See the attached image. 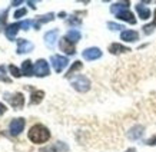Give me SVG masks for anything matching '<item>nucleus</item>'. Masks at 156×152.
Masks as SVG:
<instances>
[{
    "mask_svg": "<svg viewBox=\"0 0 156 152\" xmlns=\"http://www.w3.org/2000/svg\"><path fill=\"white\" fill-rule=\"evenodd\" d=\"M56 39H57V30H50L48 33L44 34V42L48 45L49 48H53L55 46V43H56Z\"/></svg>",
    "mask_w": 156,
    "mask_h": 152,
    "instance_id": "f8f14e48",
    "label": "nucleus"
},
{
    "mask_svg": "<svg viewBox=\"0 0 156 152\" xmlns=\"http://www.w3.org/2000/svg\"><path fill=\"white\" fill-rule=\"evenodd\" d=\"M23 73L26 76L34 75V67H32V62L30 60H24L23 62Z\"/></svg>",
    "mask_w": 156,
    "mask_h": 152,
    "instance_id": "aec40b11",
    "label": "nucleus"
},
{
    "mask_svg": "<svg viewBox=\"0 0 156 152\" xmlns=\"http://www.w3.org/2000/svg\"><path fill=\"white\" fill-rule=\"evenodd\" d=\"M136 10H137V13H139V16H140V19H149L151 17V10L146 9L142 3L136 5Z\"/></svg>",
    "mask_w": 156,
    "mask_h": 152,
    "instance_id": "f3484780",
    "label": "nucleus"
},
{
    "mask_svg": "<svg viewBox=\"0 0 156 152\" xmlns=\"http://www.w3.org/2000/svg\"><path fill=\"white\" fill-rule=\"evenodd\" d=\"M60 49L63 50V52H66L67 55H75V52H76L75 46H73V45H72V43L69 42L66 38H63L60 40Z\"/></svg>",
    "mask_w": 156,
    "mask_h": 152,
    "instance_id": "9b49d317",
    "label": "nucleus"
},
{
    "mask_svg": "<svg viewBox=\"0 0 156 152\" xmlns=\"http://www.w3.org/2000/svg\"><path fill=\"white\" fill-rule=\"evenodd\" d=\"M29 5H30V7H32V9H36V5H34V2H27Z\"/></svg>",
    "mask_w": 156,
    "mask_h": 152,
    "instance_id": "7c9ffc66",
    "label": "nucleus"
},
{
    "mask_svg": "<svg viewBox=\"0 0 156 152\" xmlns=\"http://www.w3.org/2000/svg\"><path fill=\"white\" fill-rule=\"evenodd\" d=\"M50 62H52L53 67H55V71H56L57 73H60V72L67 66L69 60H67V57H65V56H60V55H55V56H52Z\"/></svg>",
    "mask_w": 156,
    "mask_h": 152,
    "instance_id": "7ed1b4c3",
    "label": "nucleus"
},
{
    "mask_svg": "<svg viewBox=\"0 0 156 152\" xmlns=\"http://www.w3.org/2000/svg\"><path fill=\"white\" fill-rule=\"evenodd\" d=\"M80 38L82 36H80V32H79V30H69L66 34V39L70 43H76Z\"/></svg>",
    "mask_w": 156,
    "mask_h": 152,
    "instance_id": "a211bd4d",
    "label": "nucleus"
},
{
    "mask_svg": "<svg viewBox=\"0 0 156 152\" xmlns=\"http://www.w3.org/2000/svg\"><path fill=\"white\" fill-rule=\"evenodd\" d=\"M6 110H7V108H6L5 105H3L2 102H0V115H2V114H5Z\"/></svg>",
    "mask_w": 156,
    "mask_h": 152,
    "instance_id": "c85d7f7f",
    "label": "nucleus"
},
{
    "mask_svg": "<svg viewBox=\"0 0 156 152\" xmlns=\"http://www.w3.org/2000/svg\"><path fill=\"white\" fill-rule=\"evenodd\" d=\"M49 72L50 71H49L48 62H46V60H43V59H39L37 62H36V65H34V75L43 78V76H48Z\"/></svg>",
    "mask_w": 156,
    "mask_h": 152,
    "instance_id": "20e7f679",
    "label": "nucleus"
},
{
    "mask_svg": "<svg viewBox=\"0 0 156 152\" xmlns=\"http://www.w3.org/2000/svg\"><path fill=\"white\" fill-rule=\"evenodd\" d=\"M24 14H26V9H19L16 13H14V17H16V19H20V17L24 16Z\"/></svg>",
    "mask_w": 156,
    "mask_h": 152,
    "instance_id": "a878e982",
    "label": "nucleus"
},
{
    "mask_svg": "<svg viewBox=\"0 0 156 152\" xmlns=\"http://www.w3.org/2000/svg\"><path fill=\"white\" fill-rule=\"evenodd\" d=\"M24 119L23 118H16V119H13L12 122H10V133L12 135H19L22 131H23V128H24Z\"/></svg>",
    "mask_w": 156,
    "mask_h": 152,
    "instance_id": "423d86ee",
    "label": "nucleus"
},
{
    "mask_svg": "<svg viewBox=\"0 0 156 152\" xmlns=\"http://www.w3.org/2000/svg\"><path fill=\"white\" fill-rule=\"evenodd\" d=\"M72 86L75 88L77 92H87L90 89V82L86 76H76L72 81Z\"/></svg>",
    "mask_w": 156,
    "mask_h": 152,
    "instance_id": "f03ea898",
    "label": "nucleus"
},
{
    "mask_svg": "<svg viewBox=\"0 0 156 152\" xmlns=\"http://www.w3.org/2000/svg\"><path fill=\"white\" fill-rule=\"evenodd\" d=\"M116 17L120 20H125V22H129V23L135 24L136 23V19H135V16H133L129 10H122V12H119L118 14H116Z\"/></svg>",
    "mask_w": 156,
    "mask_h": 152,
    "instance_id": "9d476101",
    "label": "nucleus"
},
{
    "mask_svg": "<svg viewBox=\"0 0 156 152\" xmlns=\"http://www.w3.org/2000/svg\"><path fill=\"white\" fill-rule=\"evenodd\" d=\"M80 67H82V62H75V63H73V66L69 69V73H67V76H72L76 71H77V69H80Z\"/></svg>",
    "mask_w": 156,
    "mask_h": 152,
    "instance_id": "4be33fe9",
    "label": "nucleus"
},
{
    "mask_svg": "<svg viewBox=\"0 0 156 152\" xmlns=\"http://www.w3.org/2000/svg\"><path fill=\"white\" fill-rule=\"evenodd\" d=\"M30 24H32V20H26V22H22V29H24V30H27Z\"/></svg>",
    "mask_w": 156,
    "mask_h": 152,
    "instance_id": "bb28decb",
    "label": "nucleus"
},
{
    "mask_svg": "<svg viewBox=\"0 0 156 152\" xmlns=\"http://www.w3.org/2000/svg\"><path fill=\"white\" fill-rule=\"evenodd\" d=\"M20 3H22V2H20V0H17V2H13L12 5H13V6H17V5H20Z\"/></svg>",
    "mask_w": 156,
    "mask_h": 152,
    "instance_id": "2f4dec72",
    "label": "nucleus"
},
{
    "mask_svg": "<svg viewBox=\"0 0 156 152\" xmlns=\"http://www.w3.org/2000/svg\"><path fill=\"white\" fill-rule=\"evenodd\" d=\"M43 96H44V92L43 90H34L33 93H32V105H34V103H40L42 102V99H43Z\"/></svg>",
    "mask_w": 156,
    "mask_h": 152,
    "instance_id": "6ab92c4d",
    "label": "nucleus"
},
{
    "mask_svg": "<svg viewBox=\"0 0 156 152\" xmlns=\"http://www.w3.org/2000/svg\"><path fill=\"white\" fill-rule=\"evenodd\" d=\"M19 29H22V23H14V24L7 26V29H6V36H7L10 40H13Z\"/></svg>",
    "mask_w": 156,
    "mask_h": 152,
    "instance_id": "ddd939ff",
    "label": "nucleus"
},
{
    "mask_svg": "<svg viewBox=\"0 0 156 152\" xmlns=\"http://www.w3.org/2000/svg\"><path fill=\"white\" fill-rule=\"evenodd\" d=\"M156 27V10H155V20L152 22L151 24H146V26H143V30H145V33L149 34L151 32H153V29Z\"/></svg>",
    "mask_w": 156,
    "mask_h": 152,
    "instance_id": "412c9836",
    "label": "nucleus"
},
{
    "mask_svg": "<svg viewBox=\"0 0 156 152\" xmlns=\"http://www.w3.org/2000/svg\"><path fill=\"white\" fill-rule=\"evenodd\" d=\"M10 69V72H12V75L14 76V78H20V76H22V73H20V71L19 69H17V67L16 66H13V65H12V66L9 67Z\"/></svg>",
    "mask_w": 156,
    "mask_h": 152,
    "instance_id": "5701e85b",
    "label": "nucleus"
},
{
    "mask_svg": "<svg viewBox=\"0 0 156 152\" xmlns=\"http://www.w3.org/2000/svg\"><path fill=\"white\" fill-rule=\"evenodd\" d=\"M129 7V2H119V3H115V5H112V7H110V12L112 13H116L118 14L119 12H122V10H128Z\"/></svg>",
    "mask_w": 156,
    "mask_h": 152,
    "instance_id": "dca6fc26",
    "label": "nucleus"
},
{
    "mask_svg": "<svg viewBox=\"0 0 156 152\" xmlns=\"http://www.w3.org/2000/svg\"><path fill=\"white\" fill-rule=\"evenodd\" d=\"M109 29H112V30H120V29L123 27L122 24H118V23H113V22H109L108 23Z\"/></svg>",
    "mask_w": 156,
    "mask_h": 152,
    "instance_id": "393cba45",
    "label": "nucleus"
},
{
    "mask_svg": "<svg viewBox=\"0 0 156 152\" xmlns=\"http://www.w3.org/2000/svg\"><path fill=\"white\" fill-rule=\"evenodd\" d=\"M120 39L125 42H136L139 39V34L135 30H123L122 34H120Z\"/></svg>",
    "mask_w": 156,
    "mask_h": 152,
    "instance_id": "1a4fd4ad",
    "label": "nucleus"
},
{
    "mask_svg": "<svg viewBox=\"0 0 156 152\" xmlns=\"http://www.w3.org/2000/svg\"><path fill=\"white\" fill-rule=\"evenodd\" d=\"M53 17H55V16H53V13H49V14H46L44 17H40V19H39V22H40V23H44V22H50V20H53Z\"/></svg>",
    "mask_w": 156,
    "mask_h": 152,
    "instance_id": "b1692460",
    "label": "nucleus"
},
{
    "mask_svg": "<svg viewBox=\"0 0 156 152\" xmlns=\"http://www.w3.org/2000/svg\"><path fill=\"white\" fill-rule=\"evenodd\" d=\"M102 56V50L99 48H89L83 50V57L86 60H95V59H99Z\"/></svg>",
    "mask_w": 156,
    "mask_h": 152,
    "instance_id": "0eeeda50",
    "label": "nucleus"
},
{
    "mask_svg": "<svg viewBox=\"0 0 156 152\" xmlns=\"http://www.w3.org/2000/svg\"><path fill=\"white\" fill-rule=\"evenodd\" d=\"M42 152H56V149L55 148H48V149H43Z\"/></svg>",
    "mask_w": 156,
    "mask_h": 152,
    "instance_id": "c756f323",
    "label": "nucleus"
},
{
    "mask_svg": "<svg viewBox=\"0 0 156 152\" xmlns=\"http://www.w3.org/2000/svg\"><path fill=\"white\" fill-rule=\"evenodd\" d=\"M126 152H135V148H130V149H128Z\"/></svg>",
    "mask_w": 156,
    "mask_h": 152,
    "instance_id": "473e14b6",
    "label": "nucleus"
},
{
    "mask_svg": "<svg viewBox=\"0 0 156 152\" xmlns=\"http://www.w3.org/2000/svg\"><path fill=\"white\" fill-rule=\"evenodd\" d=\"M130 49L126 48V46H122V45H119V43H113V45H110L109 46V52L113 53V55H119V53H126L129 52Z\"/></svg>",
    "mask_w": 156,
    "mask_h": 152,
    "instance_id": "4468645a",
    "label": "nucleus"
},
{
    "mask_svg": "<svg viewBox=\"0 0 156 152\" xmlns=\"http://www.w3.org/2000/svg\"><path fill=\"white\" fill-rule=\"evenodd\" d=\"M5 98L10 102V105H13V108H16V109H20V108L24 105V98L22 93H14V95L6 93Z\"/></svg>",
    "mask_w": 156,
    "mask_h": 152,
    "instance_id": "39448f33",
    "label": "nucleus"
},
{
    "mask_svg": "<svg viewBox=\"0 0 156 152\" xmlns=\"http://www.w3.org/2000/svg\"><path fill=\"white\" fill-rule=\"evenodd\" d=\"M147 145H156V135H153L151 139H147Z\"/></svg>",
    "mask_w": 156,
    "mask_h": 152,
    "instance_id": "cd10ccee",
    "label": "nucleus"
},
{
    "mask_svg": "<svg viewBox=\"0 0 156 152\" xmlns=\"http://www.w3.org/2000/svg\"><path fill=\"white\" fill-rule=\"evenodd\" d=\"M0 71H2V72H3V66H0Z\"/></svg>",
    "mask_w": 156,
    "mask_h": 152,
    "instance_id": "72a5a7b5",
    "label": "nucleus"
},
{
    "mask_svg": "<svg viewBox=\"0 0 156 152\" xmlns=\"http://www.w3.org/2000/svg\"><path fill=\"white\" fill-rule=\"evenodd\" d=\"M142 135H143V126H140V125L133 126V128L128 132V136L130 139H137V138H140Z\"/></svg>",
    "mask_w": 156,
    "mask_h": 152,
    "instance_id": "2eb2a0df",
    "label": "nucleus"
},
{
    "mask_svg": "<svg viewBox=\"0 0 156 152\" xmlns=\"http://www.w3.org/2000/svg\"><path fill=\"white\" fill-rule=\"evenodd\" d=\"M30 50H33V43H30L29 40H24V39H20L19 43H17V53L22 55V53H27Z\"/></svg>",
    "mask_w": 156,
    "mask_h": 152,
    "instance_id": "6e6552de",
    "label": "nucleus"
},
{
    "mask_svg": "<svg viewBox=\"0 0 156 152\" xmlns=\"http://www.w3.org/2000/svg\"><path fill=\"white\" fill-rule=\"evenodd\" d=\"M49 138H50V132L43 125H34L29 131V139L34 143H44L48 142Z\"/></svg>",
    "mask_w": 156,
    "mask_h": 152,
    "instance_id": "f257e3e1",
    "label": "nucleus"
}]
</instances>
